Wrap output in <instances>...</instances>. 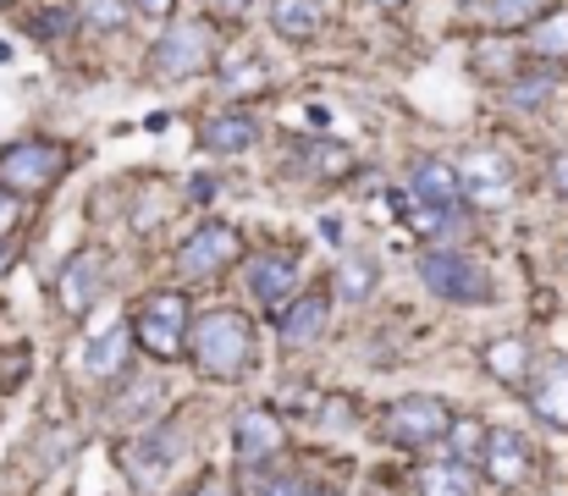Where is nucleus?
I'll return each mask as SVG.
<instances>
[{"label":"nucleus","instance_id":"obj_1","mask_svg":"<svg viewBox=\"0 0 568 496\" xmlns=\"http://www.w3.org/2000/svg\"><path fill=\"white\" fill-rule=\"evenodd\" d=\"M193 364L210 381H243L254 370V326L243 310H210L193 326Z\"/></svg>","mask_w":568,"mask_h":496},{"label":"nucleus","instance_id":"obj_2","mask_svg":"<svg viewBox=\"0 0 568 496\" xmlns=\"http://www.w3.org/2000/svg\"><path fill=\"white\" fill-rule=\"evenodd\" d=\"M414 271L447 304H469V310L475 304H491V271L475 254H464V249H425Z\"/></svg>","mask_w":568,"mask_h":496},{"label":"nucleus","instance_id":"obj_3","mask_svg":"<svg viewBox=\"0 0 568 496\" xmlns=\"http://www.w3.org/2000/svg\"><path fill=\"white\" fill-rule=\"evenodd\" d=\"M133 342L150 353V358H183V347H189V298L183 293H172V287H161V293H150L139 310H133Z\"/></svg>","mask_w":568,"mask_h":496},{"label":"nucleus","instance_id":"obj_4","mask_svg":"<svg viewBox=\"0 0 568 496\" xmlns=\"http://www.w3.org/2000/svg\"><path fill=\"white\" fill-rule=\"evenodd\" d=\"M453 431V408L430 392H414V397H397L381 419V436L392 447H425V442H442Z\"/></svg>","mask_w":568,"mask_h":496},{"label":"nucleus","instance_id":"obj_5","mask_svg":"<svg viewBox=\"0 0 568 496\" xmlns=\"http://www.w3.org/2000/svg\"><path fill=\"white\" fill-rule=\"evenodd\" d=\"M237 254H243V237H237L226 221H204L199 232H189V243L178 249V276H183V282H210V276H221Z\"/></svg>","mask_w":568,"mask_h":496},{"label":"nucleus","instance_id":"obj_6","mask_svg":"<svg viewBox=\"0 0 568 496\" xmlns=\"http://www.w3.org/2000/svg\"><path fill=\"white\" fill-rule=\"evenodd\" d=\"M155 61V78L161 83H183V78H199L210 67V28L204 22H172L161 33V44L150 50Z\"/></svg>","mask_w":568,"mask_h":496},{"label":"nucleus","instance_id":"obj_7","mask_svg":"<svg viewBox=\"0 0 568 496\" xmlns=\"http://www.w3.org/2000/svg\"><path fill=\"white\" fill-rule=\"evenodd\" d=\"M61 171H67V150L61 144L28 139V144H11L0 155V188H11V193H44Z\"/></svg>","mask_w":568,"mask_h":496},{"label":"nucleus","instance_id":"obj_8","mask_svg":"<svg viewBox=\"0 0 568 496\" xmlns=\"http://www.w3.org/2000/svg\"><path fill=\"white\" fill-rule=\"evenodd\" d=\"M111 276V265H105V254L100 249H78L61 271H55V304L67 310V315H89L100 298H105V282Z\"/></svg>","mask_w":568,"mask_h":496},{"label":"nucleus","instance_id":"obj_9","mask_svg":"<svg viewBox=\"0 0 568 496\" xmlns=\"http://www.w3.org/2000/svg\"><path fill=\"white\" fill-rule=\"evenodd\" d=\"M178 453H183V436L172 431V425H161V431H150V436H139L133 447H128V475H133V486L139 492H155L172 469H178Z\"/></svg>","mask_w":568,"mask_h":496},{"label":"nucleus","instance_id":"obj_10","mask_svg":"<svg viewBox=\"0 0 568 496\" xmlns=\"http://www.w3.org/2000/svg\"><path fill=\"white\" fill-rule=\"evenodd\" d=\"M486 475H491V486H503V492H519L530 475H536V447L519 436V431H491V442H486Z\"/></svg>","mask_w":568,"mask_h":496},{"label":"nucleus","instance_id":"obj_11","mask_svg":"<svg viewBox=\"0 0 568 496\" xmlns=\"http://www.w3.org/2000/svg\"><path fill=\"white\" fill-rule=\"evenodd\" d=\"M248 293H254V304H260L265 315H282V310L298 298V271H293V260H276V254L248 260Z\"/></svg>","mask_w":568,"mask_h":496},{"label":"nucleus","instance_id":"obj_12","mask_svg":"<svg viewBox=\"0 0 568 496\" xmlns=\"http://www.w3.org/2000/svg\"><path fill=\"white\" fill-rule=\"evenodd\" d=\"M458 176H464V199H475V204H503L508 188H514V171H508V161H503L497 150H475V155H464Z\"/></svg>","mask_w":568,"mask_h":496},{"label":"nucleus","instance_id":"obj_13","mask_svg":"<svg viewBox=\"0 0 568 496\" xmlns=\"http://www.w3.org/2000/svg\"><path fill=\"white\" fill-rule=\"evenodd\" d=\"M232 453H237L243 464H265V458H276V453H282V419H276L271 408H248V414H237V425H232Z\"/></svg>","mask_w":568,"mask_h":496},{"label":"nucleus","instance_id":"obj_14","mask_svg":"<svg viewBox=\"0 0 568 496\" xmlns=\"http://www.w3.org/2000/svg\"><path fill=\"white\" fill-rule=\"evenodd\" d=\"M326 331V298L321 293H298L282 315H276V342L282 347H310Z\"/></svg>","mask_w":568,"mask_h":496},{"label":"nucleus","instance_id":"obj_15","mask_svg":"<svg viewBox=\"0 0 568 496\" xmlns=\"http://www.w3.org/2000/svg\"><path fill=\"white\" fill-rule=\"evenodd\" d=\"M414 193H419L425 204H436V210H453V204L464 199V176L453 171V161L425 155V161L414 165Z\"/></svg>","mask_w":568,"mask_h":496},{"label":"nucleus","instance_id":"obj_16","mask_svg":"<svg viewBox=\"0 0 568 496\" xmlns=\"http://www.w3.org/2000/svg\"><path fill=\"white\" fill-rule=\"evenodd\" d=\"M326 22V6L321 0H271V28L293 44H310Z\"/></svg>","mask_w":568,"mask_h":496},{"label":"nucleus","instance_id":"obj_17","mask_svg":"<svg viewBox=\"0 0 568 496\" xmlns=\"http://www.w3.org/2000/svg\"><path fill=\"white\" fill-rule=\"evenodd\" d=\"M199 144L215 150V155H237V150H254V122L243 111H221L199 128Z\"/></svg>","mask_w":568,"mask_h":496},{"label":"nucleus","instance_id":"obj_18","mask_svg":"<svg viewBox=\"0 0 568 496\" xmlns=\"http://www.w3.org/2000/svg\"><path fill=\"white\" fill-rule=\"evenodd\" d=\"M530 403H536V414H541L547 425H568V358H547V370H541Z\"/></svg>","mask_w":568,"mask_h":496},{"label":"nucleus","instance_id":"obj_19","mask_svg":"<svg viewBox=\"0 0 568 496\" xmlns=\"http://www.w3.org/2000/svg\"><path fill=\"white\" fill-rule=\"evenodd\" d=\"M414 492L419 496H475V480H469V464L442 458V464H419Z\"/></svg>","mask_w":568,"mask_h":496},{"label":"nucleus","instance_id":"obj_20","mask_svg":"<svg viewBox=\"0 0 568 496\" xmlns=\"http://www.w3.org/2000/svg\"><path fill=\"white\" fill-rule=\"evenodd\" d=\"M376 254H365V249H354V254H343V265H337V298L343 304H365L371 293H376Z\"/></svg>","mask_w":568,"mask_h":496},{"label":"nucleus","instance_id":"obj_21","mask_svg":"<svg viewBox=\"0 0 568 496\" xmlns=\"http://www.w3.org/2000/svg\"><path fill=\"white\" fill-rule=\"evenodd\" d=\"M128 347H133V326H111L89 347V375H94V381L122 375V370H128Z\"/></svg>","mask_w":568,"mask_h":496},{"label":"nucleus","instance_id":"obj_22","mask_svg":"<svg viewBox=\"0 0 568 496\" xmlns=\"http://www.w3.org/2000/svg\"><path fill=\"white\" fill-rule=\"evenodd\" d=\"M392 210H397V221H403V226H414L419 237H436V232L447 226V215H453V210H436V204H425L414 188H408V193H392Z\"/></svg>","mask_w":568,"mask_h":496},{"label":"nucleus","instance_id":"obj_23","mask_svg":"<svg viewBox=\"0 0 568 496\" xmlns=\"http://www.w3.org/2000/svg\"><path fill=\"white\" fill-rule=\"evenodd\" d=\"M486 370H491L503 386H519V381H525V370H530V347H525L519 336H503V342H491V347H486Z\"/></svg>","mask_w":568,"mask_h":496},{"label":"nucleus","instance_id":"obj_24","mask_svg":"<svg viewBox=\"0 0 568 496\" xmlns=\"http://www.w3.org/2000/svg\"><path fill=\"white\" fill-rule=\"evenodd\" d=\"M558 0H491V28H525V22H541L552 17Z\"/></svg>","mask_w":568,"mask_h":496},{"label":"nucleus","instance_id":"obj_25","mask_svg":"<svg viewBox=\"0 0 568 496\" xmlns=\"http://www.w3.org/2000/svg\"><path fill=\"white\" fill-rule=\"evenodd\" d=\"M155 403H161V381H155V375H144V381H133V386L111 403V414H116V419H139V414H150Z\"/></svg>","mask_w":568,"mask_h":496},{"label":"nucleus","instance_id":"obj_26","mask_svg":"<svg viewBox=\"0 0 568 496\" xmlns=\"http://www.w3.org/2000/svg\"><path fill=\"white\" fill-rule=\"evenodd\" d=\"M128 6H133V0H83L78 17H83L89 33H116V28L128 22Z\"/></svg>","mask_w":568,"mask_h":496},{"label":"nucleus","instance_id":"obj_27","mask_svg":"<svg viewBox=\"0 0 568 496\" xmlns=\"http://www.w3.org/2000/svg\"><path fill=\"white\" fill-rule=\"evenodd\" d=\"M453 458L458 464H475V458H486V442H491V431L486 425H475V419H453Z\"/></svg>","mask_w":568,"mask_h":496},{"label":"nucleus","instance_id":"obj_28","mask_svg":"<svg viewBox=\"0 0 568 496\" xmlns=\"http://www.w3.org/2000/svg\"><path fill=\"white\" fill-rule=\"evenodd\" d=\"M536 50H541L547 61H564L568 55V11H552V17L536 22Z\"/></svg>","mask_w":568,"mask_h":496},{"label":"nucleus","instance_id":"obj_29","mask_svg":"<svg viewBox=\"0 0 568 496\" xmlns=\"http://www.w3.org/2000/svg\"><path fill=\"white\" fill-rule=\"evenodd\" d=\"M304 161H310V171H321V176H348V171H354V155H348L343 144H332V139H326V144H310Z\"/></svg>","mask_w":568,"mask_h":496},{"label":"nucleus","instance_id":"obj_30","mask_svg":"<svg viewBox=\"0 0 568 496\" xmlns=\"http://www.w3.org/2000/svg\"><path fill=\"white\" fill-rule=\"evenodd\" d=\"M547 94H552V72H541V78H525V83H514V94H508V100H514L519 111H536V105H541Z\"/></svg>","mask_w":568,"mask_h":496},{"label":"nucleus","instance_id":"obj_31","mask_svg":"<svg viewBox=\"0 0 568 496\" xmlns=\"http://www.w3.org/2000/svg\"><path fill=\"white\" fill-rule=\"evenodd\" d=\"M22 381H28V347L0 353V392H17Z\"/></svg>","mask_w":568,"mask_h":496},{"label":"nucleus","instance_id":"obj_32","mask_svg":"<svg viewBox=\"0 0 568 496\" xmlns=\"http://www.w3.org/2000/svg\"><path fill=\"white\" fill-rule=\"evenodd\" d=\"M260 496H310V492L293 475H271V480H260Z\"/></svg>","mask_w":568,"mask_h":496},{"label":"nucleus","instance_id":"obj_33","mask_svg":"<svg viewBox=\"0 0 568 496\" xmlns=\"http://www.w3.org/2000/svg\"><path fill=\"white\" fill-rule=\"evenodd\" d=\"M11 226H17V193L0 188V237H11Z\"/></svg>","mask_w":568,"mask_h":496},{"label":"nucleus","instance_id":"obj_34","mask_svg":"<svg viewBox=\"0 0 568 496\" xmlns=\"http://www.w3.org/2000/svg\"><path fill=\"white\" fill-rule=\"evenodd\" d=\"M133 6H139V11H144V17H155V22H166V17H172V6H178V0H133Z\"/></svg>","mask_w":568,"mask_h":496},{"label":"nucleus","instance_id":"obj_35","mask_svg":"<svg viewBox=\"0 0 568 496\" xmlns=\"http://www.w3.org/2000/svg\"><path fill=\"white\" fill-rule=\"evenodd\" d=\"M552 188H558V193L568 199V150L558 155V161H552Z\"/></svg>","mask_w":568,"mask_h":496},{"label":"nucleus","instance_id":"obj_36","mask_svg":"<svg viewBox=\"0 0 568 496\" xmlns=\"http://www.w3.org/2000/svg\"><path fill=\"white\" fill-rule=\"evenodd\" d=\"M248 0H215V17H243Z\"/></svg>","mask_w":568,"mask_h":496},{"label":"nucleus","instance_id":"obj_37","mask_svg":"<svg viewBox=\"0 0 568 496\" xmlns=\"http://www.w3.org/2000/svg\"><path fill=\"white\" fill-rule=\"evenodd\" d=\"M193 496H226V492H215V486H204V492H193Z\"/></svg>","mask_w":568,"mask_h":496},{"label":"nucleus","instance_id":"obj_38","mask_svg":"<svg viewBox=\"0 0 568 496\" xmlns=\"http://www.w3.org/2000/svg\"><path fill=\"white\" fill-rule=\"evenodd\" d=\"M310 496H337V492H310Z\"/></svg>","mask_w":568,"mask_h":496},{"label":"nucleus","instance_id":"obj_39","mask_svg":"<svg viewBox=\"0 0 568 496\" xmlns=\"http://www.w3.org/2000/svg\"><path fill=\"white\" fill-rule=\"evenodd\" d=\"M386 6H397V0H386Z\"/></svg>","mask_w":568,"mask_h":496},{"label":"nucleus","instance_id":"obj_40","mask_svg":"<svg viewBox=\"0 0 568 496\" xmlns=\"http://www.w3.org/2000/svg\"><path fill=\"white\" fill-rule=\"evenodd\" d=\"M0 260H6V249H0Z\"/></svg>","mask_w":568,"mask_h":496},{"label":"nucleus","instance_id":"obj_41","mask_svg":"<svg viewBox=\"0 0 568 496\" xmlns=\"http://www.w3.org/2000/svg\"><path fill=\"white\" fill-rule=\"evenodd\" d=\"M0 6H6V0H0Z\"/></svg>","mask_w":568,"mask_h":496}]
</instances>
